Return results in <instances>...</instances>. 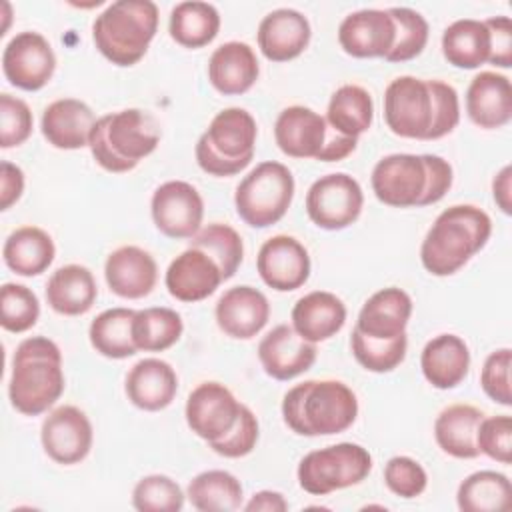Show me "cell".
Masks as SVG:
<instances>
[{
	"mask_svg": "<svg viewBox=\"0 0 512 512\" xmlns=\"http://www.w3.org/2000/svg\"><path fill=\"white\" fill-rule=\"evenodd\" d=\"M258 432H260V428H258V420H256L254 412L242 404L234 428L224 438L214 440L208 446L224 458H242L254 450L256 442H258Z\"/></svg>",
	"mask_w": 512,
	"mask_h": 512,
	"instance_id": "f907efd6",
	"label": "cell"
},
{
	"mask_svg": "<svg viewBox=\"0 0 512 512\" xmlns=\"http://www.w3.org/2000/svg\"><path fill=\"white\" fill-rule=\"evenodd\" d=\"M218 328L234 340H250L268 324V298L254 286L228 288L214 308Z\"/></svg>",
	"mask_w": 512,
	"mask_h": 512,
	"instance_id": "ac0fdd59",
	"label": "cell"
},
{
	"mask_svg": "<svg viewBox=\"0 0 512 512\" xmlns=\"http://www.w3.org/2000/svg\"><path fill=\"white\" fill-rule=\"evenodd\" d=\"M40 440L48 458L56 464L72 466L90 454L94 432L88 416L80 408L58 406L44 418Z\"/></svg>",
	"mask_w": 512,
	"mask_h": 512,
	"instance_id": "9a60e30c",
	"label": "cell"
},
{
	"mask_svg": "<svg viewBox=\"0 0 512 512\" xmlns=\"http://www.w3.org/2000/svg\"><path fill=\"white\" fill-rule=\"evenodd\" d=\"M374 120V102L366 88L358 84L340 86L328 102L326 122L338 134L358 138Z\"/></svg>",
	"mask_w": 512,
	"mask_h": 512,
	"instance_id": "d590c367",
	"label": "cell"
},
{
	"mask_svg": "<svg viewBox=\"0 0 512 512\" xmlns=\"http://www.w3.org/2000/svg\"><path fill=\"white\" fill-rule=\"evenodd\" d=\"M186 496L200 512H232L242 506V484L226 470H206L194 476Z\"/></svg>",
	"mask_w": 512,
	"mask_h": 512,
	"instance_id": "f35d334b",
	"label": "cell"
},
{
	"mask_svg": "<svg viewBox=\"0 0 512 512\" xmlns=\"http://www.w3.org/2000/svg\"><path fill=\"white\" fill-rule=\"evenodd\" d=\"M492 234L490 216L474 204H454L440 212L420 246V262L432 276L456 274L478 254Z\"/></svg>",
	"mask_w": 512,
	"mask_h": 512,
	"instance_id": "7a4b0ae2",
	"label": "cell"
},
{
	"mask_svg": "<svg viewBox=\"0 0 512 512\" xmlns=\"http://www.w3.org/2000/svg\"><path fill=\"white\" fill-rule=\"evenodd\" d=\"M394 24H396V40L390 52L386 54V62H406L416 58L428 42V22L426 18L412 8H388Z\"/></svg>",
	"mask_w": 512,
	"mask_h": 512,
	"instance_id": "7bdbcfd3",
	"label": "cell"
},
{
	"mask_svg": "<svg viewBox=\"0 0 512 512\" xmlns=\"http://www.w3.org/2000/svg\"><path fill=\"white\" fill-rule=\"evenodd\" d=\"M372 470L370 452L354 442H340L308 452L298 464V484L312 496L360 484Z\"/></svg>",
	"mask_w": 512,
	"mask_h": 512,
	"instance_id": "9c48e42d",
	"label": "cell"
},
{
	"mask_svg": "<svg viewBox=\"0 0 512 512\" xmlns=\"http://www.w3.org/2000/svg\"><path fill=\"white\" fill-rule=\"evenodd\" d=\"M294 176L282 162L266 160L236 186L234 206L252 228H268L284 218L294 198Z\"/></svg>",
	"mask_w": 512,
	"mask_h": 512,
	"instance_id": "ba28073f",
	"label": "cell"
},
{
	"mask_svg": "<svg viewBox=\"0 0 512 512\" xmlns=\"http://www.w3.org/2000/svg\"><path fill=\"white\" fill-rule=\"evenodd\" d=\"M512 166L506 164L494 178L492 182V196H494V202L498 204V208L504 212V214H510L512 212Z\"/></svg>",
	"mask_w": 512,
	"mask_h": 512,
	"instance_id": "9f6ffc18",
	"label": "cell"
},
{
	"mask_svg": "<svg viewBox=\"0 0 512 512\" xmlns=\"http://www.w3.org/2000/svg\"><path fill=\"white\" fill-rule=\"evenodd\" d=\"M186 494L176 480L164 474H150L138 480L132 490V506L140 512H178Z\"/></svg>",
	"mask_w": 512,
	"mask_h": 512,
	"instance_id": "f6af8a7d",
	"label": "cell"
},
{
	"mask_svg": "<svg viewBox=\"0 0 512 512\" xmlns=\"http://www.w3.org/2000/svg\"><path fill=\"white\" fill-rule=\"evenodd\" d=\"M104 278L108 288L128 300L148 296L158 280L156 260L140 246H120L106 258Z\"/></svg>",
	"mask_w": 512,
	"mask_h": 512,
	"instance_id": "7402d4cb",
	"label": "cell"
},
{
	"mask_svg": "<svg viewBox=\"0 0 512 512\" xmlns=\"http://www.w3.org/2000/svg\"><path fill=\"white\" fill-rule=\"evenodd\" d=\"M468 118L484 130H496L512 118V84L498 72L476 74L466 90Z\"/></svg>",
	"mask_w": 512,
	"mask_h": 512,
	"instance_id": "cb8c5ba5",
	"label": "cell"
},
{
	"mask_svg": "<svg viewBox=\"0 0 512 512\" xmlns=\"http://www.w3.org/2000/svg\"><path fill=\"white\" fill-rule=\"evenodd\" d=\"M154 226L168 238L184 240L198 234L204 218V200L200 192L184 180L160 184L150 200Z\"/></svg>",
	"mask_w": 512,
	"mask_h": 512,
	"instance_id": "7c38bea8",
	"label": "cell"
},
{
	"mask_svg": "<svg viewBox=\"0 0 512 512\" xmlns=\"http://www.w3.org/2000/svg\"><path fill=\"white\" fill-rule=\"evenodd\" d=\"M24 192V172L20 166L4 160L0 164V210H8Z\"/></svg>",
	"mask_w": 512,
	"mask_h": 512,
	"instance_id": "db71d44e",
	"label": "cell"
},
{
	"mask_svg": "<svg viewBox=\"0 0 512 512\" xmlns=\"http://www.w3.org/2000/svg\"><path fill=\"white\" fill-rule=\"evenodd\" d=\"M420 368L434 388H456L470 370L468 344L456 334H438L422 348Z\"/></svg>",
	"mask_w": 512,
	"mask_h": 512,
	"instance_id": "f546056e",
	"label": "cell"
},
{
	"mask_svg": "<svg viewBox=\"0 0 512 512\" xmlns=\"http://www.w3.org/2000/svg\"><path fill=\"white\" fill-rule=\"evenodd\" d=\"M412 316V298L396 286L374 292L358 312L356 330L380 340H392L406 332Z\"/></svg>",
	"mask_w": 512,
	"mask_h": 512,
	"instance_id": "484cf974",
	"label": "cell"
},
{
	"mask_svg": "<svg viewBox=\"0 0 512 512\" xmlns=\"http://www.w3.org/2000/svg\"><path fill=\"white\" fill-rule=\"evenodd\" d=\"M256 270L266 286L278 292H292L310 276V256L302 242L288 234L268 238L256 256Z\"/></svg>",
	"mask_w": 512,
	"mask_h": 512,
	"instance_id": "2e32d148",
	"label": "cell"
},
{
	"mask_svg": "<svg viewBox=\"0 0 512 512\" xmlns=\"http://www.w3.org/2000/svg\"><path fill=\"white\" fill-rule=\"evenodd\" d=\"M56 246L50 234L38 226H20L4 242V264L20 276H38L52 264Z\"/></svg>",
	"mask_w": 512,
	"mask_h": 512,
	"instance_id": "d6a6232c",
	"label": "cell"
},
{
	"mask_svg": "<svg viewBox=\"0 0 512 512\" xmlns=\"http://www.w3.org/2000/svg\"><path fill=\"white\" fill-rule=\"evenodd\" d=\"M490 30V58L488 64L498 68L512 66V20L508 16H492L484 20Z\"/></svg>",
	"mask_w": 512,
	"mask_h": 512,
	"instance_id": "816d5d0a",
	"label": "cell"
},
{
	"mask_svg": "<svg viewBox=\"0 0 512 512\" xmlns=\"http://www.w3.org/2000/svg\"><path fill=\"white\" fill-rule=\"evenodd\" d=\"M184 332L182 316L166 306L136 310L132 320V336L138 350L164 352L174 346Z\"/></svg>",
	"mask_w": 512,
	"mask_h": 512,
	"instance_id": "ab89813d",
	"label": "cell"
},
{
	"mask_svg": "<svg viewBox=\"0 0 512 512\" xmlns=\"http://www.w3.org/2000/svg\"><path fill=\"white\" fill-rule=\"evenodd\" d=\"M258 126L254 116L238 106L220 110L196 142L198 166L218 178L240 174L254 158Z\"/></svg>",
	"mask_w": 512,
	"mask_h": 512,
	"instance_id": "52a82bcc",
	"label": "cell"
},
{
	"mask_svg": "<svg viewBox=\"0 0 512 512\" xmlns=\"http://www.w3.org/2000/svg\"><path fill=\"white\" fill-rule=\"evenodd\" d=\"M384 484L400 498H416L428 486L426 470L410 456H394L384 466Z\"/></svg>",
	"mask_w": 512,
	"mask_h": 512,
	"instance_id": "c3c4849f",
	"label": "cell"
},
{
	"mask_svg": "<svg viewBox=\"0 0 512 512\" xmlns=\"http://www.w3.org/2000/svg\"><path fill=\"white\" fill-rule=\"evenodd\" d=\"M384 120L392 134L438 140L460 122V100L444 80L398 76L384 90Z\"/></svg>",
	"mask_w": 512,
	"mask_h": 512,
	"instance_id": "6da1fadb",
	"label": "cell"
},
{
	"mask_svg": "<svg viewBox=\"0 0 512 512\" xmlns=\"http://www.w3.org/2000/svg\"><path fill=\"white\" fill-rule=\"evenodd\" d=\"M158 6L152 0H118L92 24L98 52L116 66H134L148 52L158 30Z\"/></svg>",
	"mask_w": 512,
	"mask_h": 512,
	"instance_id": "8992f818",
	"label": "cell"
},
{
	"mask_svg": "<svg viewBox=\"0 0 512 512\" xmlns=\"http://www.w3.org/2000/svg\"><path fill=\"white\" fill-rule=\"evenodd\" d=\"M34 118L28 104L10 94H0V146L14 148L32 134Z\"/></svg>",
	"mask_w": 512,
	"mask_h": 512,
	"instance_id": "bcb514c9",
	"label": "cell"
},
{
	"mask_svg": "<svg viewBox=\"0 0 512 512\" xmlns=\"http://www.w3.org/2000/svg\"><path fill=\"white\" fill-rule=\"evenodd\" d=\"M424 160L428 166V190L422 206H430L440 202L446 196V192L452 186L454 174H452L450 162L438 154H424Z\"/></svg>",
	"mask_w": 512,
	"mask_h": 512,
	"instance_id": "f5cc1de1",
	"label": "cell"
},
{
	"mask_svg": "<svg viewBox=\"0 0 512 512\" xmlns=\"http://www.w3.org/2000/svg\"><path fill=\"white\" fill-rule=\"evenodd\" d=\"M170 36L184 48L208 46L220 30V14L208 2H180L170 12Z\"/></svg>",
	"mask_w": 512,
	"mask_h": 512,
	"instance_id": "e575fe53",
	"label": "cell"
},
{
	"mask_svg": "<svg viewBox=\"0 0 512 512\" xmlns=\"http://www.w3.org/2000/svg\"><path fill=\"white\" fill-rule=\"evenodd\" d=\"M222 282L224 278L216 260L196 246L178 254L164 276L170 296L180 302H200L212 296Z\"/></svg>",
	"mask_w": 512,
	"mask_h": 512,
	"instance_id": "ffe728a7",
	"label": "cell"
},
{
	"mask_svg": "<svg viewBox=\"0 0 512 512\" xmlns=\"http://www.w3.org/2000/svg\"><path fill=\"white\" fill-rule=\"evenodd\" d=\"M376 198L392 208L422 206L428 190L424 154H388L380 158L370 176Z\"/></svg>",
	"mask_w": 512,
	"mask_h": 512,
	"instance_id": "8fae6325",
	"label": "cell"
},
{
	"mask_svg": "<svg viewBox=\"0 0 512 512\" xmlns=\"http://www.w3.org/2000/svg\"><path fill=\"white\" fill-rule=\"evenodd\" d=\"M396 40L388 10L364 8L348 14L338 26L340 48L354 58H386Z\"/></svg>",
	"mask_w": 512,
	"mask_h": 512,
	"instance_id": "e0dca14e",
	"label": "cell"
},
{
	"mask_svg": "<svg viewBox=\"0 0 512 512\" xmlns=\"http://www.w3.org/2000/svg\"><path fill=\"white\" fill-rule=\"evenodd\" d=\"M244 510H248V512H286L288 502L280 492L260 490V492L252 494V498L246 502Z\"/></svg>",
	"mask_w": 512,
	"mask_h": 512,
	"instance_id": "11a10c76",
	"label": "cell"
},
{
	"mask_svg": "<svg viewBox=\"0 0 512 512\" xmlns=\"http://www.w3.org/2000/svg\"><path fill=\"white\" fill-rule=\"evenodd\" d=\"M56 70V56L50 42L40 32L16 34L2 52V72L6 80L26 92L44 88Z\"/></svg>",
	"mask_w": 512,
	"mask_h": 512,
	"instance_id": "4fadbf2b",
	"label": "cell"
},
{
	"mask_svg": "<svg viewBox=\"0 0 512 512\" xmlns=\"http://www.w3.org/2000/svg\"><path fill=\"white\" fill-rule=\"evenodd\" d=\"M326 118L306 106L284 108L274 124V140L290 158L318 160L326 144Z\"/></svg>",
	"mask_w": 512,
	"mask_h": 512,
	"instance_id": "603a6c76",
	"label": "cell"
},
{
	"mask_svg": "<svg viewBox=\"0 0 512 512\" xmlns=\"http://www.w3.org/2000/svg\"><path fill=\"white\" fill-rule=\"evenodd\" d=\"M96 124L92 108L78 98H60L42 112V136L60 150H78L88 146Z\"/></svg>",
	"mask_w": 512,
	"mask_h": 512,
	"instance_id": "d4e9b609",
	"label": "cell"
},
{
	"mask_svg": "<svg viewBox=\"0 0 512 512\" xmlns=\"http://www.w3.org/2000/svg\"><path fill=\"white\" fill-rule=\"evenodd\" d=\"M476 446L480 454L488 458L510 464L512 462V418L508 414L498 416H484L478 432H476Z\"/></svg>",
	"mask_w": 512,
	"mask_h": 512,
	"instance_id": "7dc6e473",
	"label": "cell"
},
{
	"mask_svg": "<svg viewBox=\"0 0 512 512\" xmlns=\"http://www.w3.org/2000/svg\"><path fill=\"white\" fill-rule=\"evenodd\" d=\"M346 322L344 302L326 290H314L296 300L292 308V328L306 342L318 344L342 330Z\"/></svg>",
	"mask_w": 512,
	"mask_h": 512,
	"instance_id": "f1b7e54d",
	"label": "cell"
},
{
	"mask_svg": "<svg viewBox=\"0 0 512 512\" xmlns=\"http://www.w3.org/2000/svg\"><path fill=\"white\" fill-rule=\"evenodd\" d=\"M316 344L306 342L288 324L272 328L258 344V360L274 380H292L316 362Z\"/></svg>",
	"mask_w": 512,
	"mask_h": 512,
	"instance_id": "d6986e66",
	"label": "cell"
},
{
	"mask_svg": "<svg viewBox=\"0 0 512 512\" xmlns=\"http://www.w3.org/2000/svg\"><path fill=\"white\" fill-rule=\"evenodd\" d=\"M62 352L46 336H30L16 346L8 384L10 404L24 416L52 408L64 392Z\"/></svg>",
	"mask_w": 512,
	"mask_h": 512,
	"instance_id": "277c9868",
	"label": "cell"
},
{
	"mask_svg": "<svg viewBox=\"0 0 512 512\" xmlns=\"http://www.w3.org/2000/svg\"><path fill=\"white\" fill-rule=\"evenodd\" d=\"M350 348L356 362L364 370L384 374V372H392L396 366L404 362L408 338L404 332L392 340H380V338H370L354 328L350 336Z\"/></svg>",
	"mask_w": 512,
	"mask_h": 512,
	"instance_id": "b9f144b4",
	"label": "cell"
},
{
	"mask_svg": "<svg viewBox=\"0 0 512 512\" xmlns=\"http://www.w3.org/2000/svg\"><path fill=\"white\" fill-rule=\"evenodd\" d=\"M358 416L354 390L340 380H306L282 400V418L298 436H332L348 430Z\"/></svg>",
	"mask_w": 512,
	"mask_h": 512,
	"instance_id": "3957f363",
	"label": "cell"
},
{
	"mask_svg": "<svg viewBox=\"0 0 512 512\" xmlns=\"http://www.w3.org/2000/svg\"><path fill=\"white\" fill-rule=\"evenodd\" d=\"M456 502L462 512L508 510L512 504V484L502 472L478 470L460 482Z\"/></svg>",
	"mask_w": 512,
	"mask_h": 512,
	"instance_id": "74e56055",
	"label": "cell"
},
{
	"mask_svg": "<svg viewBox=\"0 0 512 512\" xmlns=\"http://www.w3.org/2000/svg\"><path fill=\"white\" fill-rule=\"evenodd\" d=\"M240 402L220 382L198 384L186 400L188 428L208 444L224 438L236 424L240 414Z\"/></svg>",
	"mask_w": 512,
	"mask_h": 512,
	"instance_id": "5bb4252c",
	"label": "cell"
},
{
	"mask_svg": "<svg viewBox=\"0 0 512 512\" xmlns=\"http://www.w3.org/2000/svg\"><path fill=\"white\" fill-rule=\"evenodd\" d=\"M98 296L92 272L82 264H66L52 272L46 282V300L62 316L86 314Z\"/></svg>",
	"mask_w": 512,
	"mask_h": 512,
	"instance_id": "1f68e13d",
	"label": "cell"
},
{
	"mask_svg": "<svg viewBox=\"0 0 512 512\" xmlns=\"http://www.w3.org/2000/svg\"><path fill=\"white\" fill-rule=\"evenodd\" d=\"M176 392L178 376L166 360L144 358L126 374V396L140 410H164L172 404Z\"/></svg>",
	"mask_w": 512,
	"mask_h": 512,
	"instance_id": "4316f807",
	"label": "cell"
},
{
	"mask_svg": "<svg viewBox=\"0 0 512 512\" xmlns=\"http://www.w3.org/2000/svg\"><path fill=\"white\" fill-rule=\"evenodd\" d=\"M136 310L132 308H108L100 312L88 330L92 348L112 360H124L138 352L132 336V320Z\"/></svg>",
	"mask_w": 512,
	"mask_h": 512,
	"instance_id": "8d00e7d4",
	"label": "cell"
},
{
	"mask_svg": "<svg viewBox=\"0 0 512 512\" xmlns=\"http://www.w3.org/2000/svg\"><path fill=\"white\" fill-rule=\"evenodd\" d=\"M190 246H196L210 254L220 266L224 280H230L236 274L244 258V242L240 234L232 226L222 222H212L200 228L198 234L192 236Z\"/></svg>",
	"mask_w": 512,
	"mask_h": 512,
	"instance_id": "60d3db41",
	"label": "cell"
},
{
	"mask_svg": "<svg viewBox=\"0 0 512 512\" xmlns=\"http://www.w3.org/2000/svg\"><path fill=\"white\" fill-rule=\"evenodd\" d=\"M38 316L40 302L28 286L6 282L0 288V324L4 330L26 332L38 322Z\"/></svg>",
	"mask_w": 512,
	"mask_h": 512,
	"instance_id": "ee69618b",
	"label": "cell"
},
{
	"mask_svg": "<svg viewBox=\"0 0 512 512\" xmlns=\"http://www.w3.org/2000/svg\"><path fill=\"white\" fill-rule=\"evenodd\" d=\"M442 54L454 68L474 70L490 58V30L484 20L460 18L442 34Z\"/></svg>",
	"mask_w": 512,
	"mask_h": 512,
	"instance_id": "836d02e7",
	"label": "cell"
},
{
	"mask_svg": "<svg viewBox=\"0 0 512 512\" xmlns=\"http://www.w3.org/2000/svg\"><path fill=\"white\" fill-rule=\"evenodd\" d=\"M312 28L308 18L294 8L268 12L258 24V48L270 62H288L300 56L310 44Z\"/></svg>",
	"mask_w": 512,
	"mask_h": 512,
	"instance_id": "44dd1931",
	"label": "cell"
},
{
	"mask_svg": "<svg viewBox=\"0 0 512 512\" xmlns=\"http://www.w3.org/2000/svg\"><path fill=\"white\" fill-rule=\"evenodd\" d=\"M260 66L254 50L240 40L220 44L208 60V80L224 96L248 92L258 80Z\"/></svg>",
	"mask_w": 512,
	"mask_h": 512,
	"instance_id": "83f0119b",
	"label": "cell"
},
{
	"mask_svg": "<svg viewBox=\"0 0 512 512\" xmlns=\"http://www.w3.org/2000/svg\"><path fill=\"white\" fill-rule=\"evenodd\" d=\"M364 192L346 172L320 176L306 192V214L322 230H344L360 218Z\"/></svg>",
	"mask_w": 512,
	"mask_h": 512,
	"instance_id": "30bf717a",
	"label": "cell"
},
{
	"mask_svg": "<svg viewBox=\"0 0 512 512\" xmlns=\"http://www.w3.org/2000/svg\"><path fill=\"white\" fill-rule=\"evenodd\" d=\"M486 414L472 404H450L434 420V438L440 450L452 458L472 460L480 456L476 432Z\"/></svg>",
	"mask_w": 512,
	"mask_h": 512,
	"instance_id": "4dcf8cb0",
	"label": "cell"
},
{
	"mask_svg": "<svg viewBox=\"0 0 512 512\" xmlns=\"http://www.w3.org/2000/svg\"><path fill=\"white\" fill-rule=\"evenodd\" d=\"M510 362H512V350L498 348L488 354L480 372V386L484 394L500 406H512Z\"/></svg>",
	"mask_w": 512,
	"mask_h": 512,
	"instance_id": "681fc988",
	"label": "cell"
},
{
	"mask_svg": "<svg viewBox=\"0 0 512 512\" xmlns=\"http://www.w3.org/2000/svg\"><path fill=\"white\" fill-rule=\"evenodd\" d=\"M160 142V128L156 120L138 108L104 114L96 120L88 148L92 158L106 172L122 174L138 166L150 156Z\"/></svg>",
	"mask_w": 512,
	"mask_h": 512,
	"instance_id": "5b68a950",
	"label": "cell"
}]
</instances>
